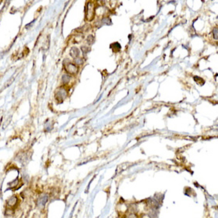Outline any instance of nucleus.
I'll return each mask as SVG.
<instances>
[{
  "mask_svg": "<svg viewBox=\"0 0 218 218\" xmlns=\"http://www.w3.org/2000/svg\"><path fill=\"white\" fill-rule=\"evenodd\" d=\"M62 79H63V83H67L70 81V76L68 75H63V77H62Z\"/></svg>",
  "mask_w": 218,
  "mask_h": 218,
  "instance_id": "7",
  "label": "nucleus"
},
{
  "mask_svg": "<svg viewBox=\"0 0 218 218\" xmlns=\"http://www.w3.org/2000/svg\"><path fill=\"white\" fill-rule=\"evenodd\" d=\"M95 17V6L92 2H89L87 4V9H86V18L87 21L93 20Z\"/></svg>",
  "mask_w": 218,
  "mask_h": 218,
  "instance_id": "1",
  "label": "nucleus"
},
{
  "mask_svg": "<svg viewBox=\"0 0 218 218\" xmlns=\"http://www.w3.org/2000/svg\"><path fill=\"white\" fill-rule=\"evenodd\" d=\"M12 214H13V210H10V211H9V210H7L6 212V216H11Z\"/></svg>",
  "mask_w": 218,
  "mask_h": 218,
  "instance_id": "10",
  "label": "nucleus"
},
{
  "mask_svg": "<svg viewBox=\"0 0 218 218\" xmlns=\"http://www.w3.org/2000/svg\"><path fill=\"white\" fill-rule=\"evenodd\" d=\"M2 2V0H0V5H1V3Z\"/></svg>",
  "mask_w": 218,
  "mask_h": 218,
  "instance_id": "11",
  "label": "nucleus"
},
{
  "mask_svg": "<svg viewBox=\"0 0 218 218\" xmlns=\"http://www.w3.org/2000/svg\"><path fill=\"white\" fill-rule=\"evenodd\" d=\"M79 50L78 48L76 47H72L71 48V51H70V55L72 56L73 58H77L79 55Z\"/></svg>",
  "mask_w": 218,
  "mask_h": 218,
  "instance_id": "5",
  "label": "nucleus"
},
{
  "mask_svg": "<svg viewBox=\"0 0 218 218\" xmlns=\"http://www.w3.org/2000/svg\"><path fill=\"white\" fill-rule=\"evenodd\" d=\"M213 36H214V38L215 39H216L217 38V29H214L213 30Z\"/></svg>",
  "mask_w": 218,
  "mask_h": 218,
  "instance_id": "9",
  "label": "nucleus"
},
{
  "mask_svg": "<svg viewBox=\"0 0 218 218\" xmlns=\"http://www.w3.org/2000/svg\"><path fill=\"white\" fill-rule=\"evenodd\" d=\"M75 63H78V64H82V63H83V59L77 57L76 59H75Z\"/></svg>",
  "mask_w": 218,
  "mask_h": 218,
  "instance_id": "8",
  "label": "nucleus"
},
{
  "mask_svg": "<svg viewBox=\"0 0 218 218\" xmlns=\"http://www.w3.org/2000/svg\"><path fill=\"white\" fill-rule=\"evenodd\" d=\"M6 203H7L8 206H10V207H14V206H15L16 205H17V203H18V198H17V197L16 196L10 197V198L7 200Z\"/></svg>",
  "mask_w": 218,
  "mask_h": 218,
  "instance_id": "4",
  "label": "nucleus"
},
{
  "mask_svg": "<svg viewBox=\"0 0 218 218\" xmlns=\"http://www.w3.org/2000/svg\"><path fill=\"white\" fill-rule=\"evenodd\" d=\"M47 200H48L47 196H43V197H41V198H40L39 200H38V205H39V206H41V205H45V202H47Z\"/></svg>",
  "mask_w": 218,
  "mask_h": 218,
  "instance_id": "6",
  "label": "nucleus"
},
{
  "mask_svg": "<svg viewBox=\"0 0 218 218\" xmlns=\"http://www.w3.org/2000/svg\"><path fill=\"white\" fill-rule=\"evenodd\" d=\"M67 91L63 87H60L58 89V91H56V94H55V97H56V99L59 100V101H62L63 99L67 97Z\"/></svg>",
  "mask_w": 218,
  "mask_h": 218,
  "instance_id": "3",
  "label": "nucleus"
},
{
  "mask_svg": "<svg viewBox=\"0 0 218 218\" xmlns=\"http://www.w3.org/2000/svg\"><path fill=\"white\" fill-rule=\"evenodd\" d=\"M65 70L67 73L71 74V75H75L78 72V67L74 63H68L65 64Z\"/></svg>",
  "mask_w": 218,
  "mask_h": 218,
  "instance_id": "2",
  "label": "nucleus"
}]
</instances>
